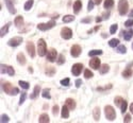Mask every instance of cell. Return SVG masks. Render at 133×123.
<instances>
[{
	"mask_svg": "<svg viewBox=\"0 0 133 123\" xmlns=\"http://www.w3.org/2000/svg\"><path fill=\"white\" fill-rule=\"evenodd\" d=\"M37 53L39 56H44L47 53V45H46V41L41 38L37 41Z\"/></svg>",
	"mask_w": 133,
	"mask_h": 123,
	"instance_id": "obj_1",
	"label": "cell"
},
{
	"mask_svg": "<svg viewBox=\"0 0 133 123\" xmlns=\"http://www.w3.org/2000/svg\"><path fill=\"white\" fill-rule=\"evenodd\" d=\"M105 114H106V117L109 121H113V120H115V118H116L115 109L112 106H110V105H107V106L105 107Z\"/></svg>",
	"mask_w": 133,
	"mask_h": 123,
	"instance_id": "obj_2",
	"label": "cell"
},
{
	"mask_svg": "<svg viewBox=\"0 0 133 123\" xmlns=\"http://www.w3.org/2000/svg\"><path fill=\"white\" fill-rule=\"evenodd\" d=\"M129 4H128V0H119L118 3V12L120 15H126L128 13Z\"/></svg>",
	"mask_w": 133,
	"mask_h": 123,
	"instance_id": "obj_3",
	"label": "cell"
},
{
	"mask_svg": "<svg viewBox=\"0 0 133 123\" xmlns=\"http://www.w3.org/2000/svg\"><path fill=\"white\" fill-rule=\"evenodd\" d=\"M54 26H55L54 20H50V21H48L47 23H39V24H37V29L41 30V31H47L49 29H51V28H53Z\"/></svg>",
	"mask_w": 133,
	"mask_h": 123,
	"instance_id": "obj_4",
	"label": "cell"
},
{
	"mask_svg": "<svg viewBox=\"0 0 133 123\" xmlns=\"http://www.w3.org/2000/svg\"><path fill=\"white\" fill-rule=\"evenodd\" d=\"M21 43H23V37H20V36L13 37L8 41L9 46H11V47H17V46H19Z\"/></svg>",
	"mask_w": 133,
	"mask_h": 123,
	"instance_id": "obj_5",
	"label": "cell"
},
{
	"mask_svg": "<svg viewBox=\"0 0 133 123\" xmlns=\"http://www.w3.org/2000/svg\"><path fill=\"white\" fill-rule=\"evenodd\" d=\"M61 36L64 39H70L71 36H73V31L69 28H63L62 31H61Z\"/></svg>",
	"mask_w": 133,
	"mask_h": 123,
	"instance_id": "obj_6",
	"label": "cell"
},
{
	"mask_svg": "<svg viewBox=\"0 0 133 123\" xmlns=\"http://www.w3.org/2000/svg\"><path fill=\"white\" fill-rule=\"evenodd\" d=\"M82 70H83V65L79 64V63H78V64H75L73 66V68H71V72H73L74 75L78 76V75H80V73L82 72Z\"/></svg>",
	"mask_w": 133,
	"mask_h": 123,
	"instance_id": "obj_7",
	"label": "cell"
},
{
	"mask_svg": "<svg viewBox=\"0 0 133 123\" xmlns=\"http://www.w3.org/2000/svg\"><path fill=\"white\" fill-rule=\"evenodd\" d=\"M56 56H57V53H56V50L55 49H50V50L47 52V59L49 62H54L56 59Z\"/></svg>",
	"mask_w": 133,
	"mask_h": 123,
	"instance_id": "obj_8",
	"label": "cell"
},
{
	"mask_svg": "<svg viewBox=\"0 0 133 123\" xmlns=\"http://www.w3.org/2000/svg\"><path fill=\"white\" fill-rule=\"evenodd\" d=\"M70 53L74 57H78V56L81 54V47L79 45H74L73 47H71Z\"/></svg>",
	"mask_w": 133,
	"mask_h": 123,
	"instance_id": "obj_9",
	"label": "cell"
},
{
	"mask_svg": "<svg viewBox=\"0 0 133 123\" xmlns=\"http://www.w3.org/2000/svg\"><path fill=\"white\" fill-rule=\"evenodd\" d=\"M27 51L31 57H34L35 56V47H34V44L32 43V41H29L27 44Z\"/></svg>",
	"mask_w": 133,
	"mask_h": 123,
	"instance_id": "obj_10",
	"label": "cell"
},
{
	"mask_svg": "<svg viewBox=\"0 0 133 123\" xmlns=\"http://www.w3.org/2000/svg\"><path fill=\"white\" fill-rule=\"evenodd\" d=\"M89 66L93 69H99L100 68V59L97 57H93L91 61H89Z\"/></svg>",
	"mask_w": 133,
	"mask_h": 123,
	"instance_id": "obj_11",
	"label": "cell"
},
{
	"mask_svg": "<svg viewBox=\"0 0 133 123\" xmlns=\"http://www.w3.org/2000/svg\"><path fill=\"white\" fill-rule=\"evenodd\" d=\"M5 1V4H6V8L9 9V11L11 14H15L16 13V10H15V6L13 4V0H4Z\"/></svg>",
	"mask_w": 133,
	"mask_h": 123,
	"instance_id": "obj_12",
	"label": "cell"
},
{
	"mask_svg": "<svg viewBox=\"0 0 133 123\" xmlns=\"http://www.w3.org/2000/svg\"><path fill=\"white\" fill-rule=\"evenodd\" d=\"M81 9H82V2L80 1V0H77V1L74 3V12H75V14H78L79 12H80Z\"/></svg>",
	"mask_w": 133,
	"mask_h": 123,
	"instance_id": "obj_13",
	"label": "cell"
},
{
	"mask_svg": "<svg viewBox=\"0 0 133 123\" xmlns=\"http://www.w3.org/2000/svg\"><path fill=\"white\" fill-rule=\"evenodd\" d=\"M39 92H41V87H39L38 85H36V86L34 87V90H33V92H32V94L30 96V98H31L32 100H33V99H36V98L38 97Z\"/></svg>",
	"mask_w": 133,
	"mask_h": 123,
	"instance_id": "obj_14",
	"label": "cell"
},
{
	"mask_svg": "<svg viewBox=\"0 0 133 123\" xmlns=\"http://www.w3.org/2000/svg\"><path fill=\"white\" fill-rule=\"evenodd\" d=\"M13 89H14V87H12V84H10V83H5L4 85H3V90H4V92H6L8 94L12 93Z\"/></svg>",
	"mask_w": 133,
	"mask_h": 123,
	"instance_id": "obj_15",
	"label": "cell"
},
{
	"mask_svg": "<svg viewBox=\"0 0 133 123\" xmlns=\"http://www.w3.org/2000/svg\"><path fill=\"white\" fill-rule=\"evenodd\" d=\"M66 105L70 110H73V109L76 108V102H75V100H73V99H67L66 100Z\"/></svg>",
	"mask_w": 133,
	"mask_h": 123,
	"instance_id": "obj_16",
	"label": "cell"
},
{
	"mask_svg": "<svg viewBox=\"0 0 133 123\" xmlns=\"http://www.w3.org/2000/svg\"><path fill=\"white\" fill-rule=\"evenodd\" d=\"M10 26H11V22L6 23L5 26H3V27L1 28V30H0V35H1V37H3L6 33L9 32V28H10Z\"/></svg>",
	"mask_w": 133,
	"mask_h": 123,
	"instance_id": "obj_17",
	"label": "cell"
},
{
	"mask_svg": "<svg viewBox=\"0 0 133 123\" xmlns=\"http://www.w3.org/2000/svg\"><path fill=\"white\" fill-rule=\"evenodd\" d=\"M109 70H110V66L107 64H103L99 68V72H100V74H106V73L109 72Z\"/></svg>",
	"mask_w": 133,
	"mask_h": 123,
	"instance_id": "obj_18",
	"label": "cell"
},
{
	"mask_svg": "<svg viewBox=\"0 0 133 123\" xmlns=\"http://www.w3.org/2000/svg\"><path fill=\"white\" fill-rule=\"evenodd\" d=\"M50 120H49V116L47 114H43L39 116V119H38V122L41 123H48Z\"/></svg>",
	"mask_w": 133,
	"mask_h": 123,
	"instance_id": "obj_19",
	"label": "cell"
},
{
	"mask_svg": "<svg viewBox=\"0 0 133 123\" xmlns=\"http://www.w3.org/2000/svg\"><path fill=\"white\" fill-rule=\"evenodd\" d=\"M61 115H62L63 118H68L69 117V108L67 107V105L62 107V112H61Z\"/></svg>",
	"mask_w": 133,
	"mask_h": 123,
	"instance_id": "obj_20",
	"label": "cell"
},
{
	"mask_svg": "<svg viewBox=\"0 0 133 123\" xmlns=\"http://www.w3.org/2000/svg\"><path fill=\"white\" fill-rule=\"evenodd\" d=\"M15 24H16V27H23L24 26V18H23V16H17L16 18H15Z\"/></svg>",
	"mask_w": 133,
	"mask_h": 123,
	"instance_id": "obj_21",
	"label": "cell"
},
{
	"mask_svg": "<svg viewBox=\"0 0 133 123\" xmlns=\"http://www.w3.org/2000/svg\"><path fill=\"white\" fill-rule=\"evenodd\" d=\"M124 33V38L126 40H130L132 36H133V31L132 30H129V31H126V32H123Z\"/></svg>",
	"mask_w": 133,
	"mask_h": 123,
	"instance_id": "obj_22",
	"label": "cell"
},
{
	"mask_svg": "<svg viewBox=\"0 0 133 123\" xmlns=\"http://www.w3.org/2000/svg\"><path fill=\"white\" fill-rule=\"evenodd\" d=\"M17 61L20 65H25L26 64V57H25V55L23 53H18L17 54Z\"/></svg>",
	"mask_w": 133,
	"mask_h": 123,
	"instance_id": "obj_23",
	"label": "cell"
},
{
	"mask_svg": "<svg viewBox=\"0 0 133 123\" xmlns=\"http://www.w3.org/2000/svg\"><path fill=\"white\" fill-rule=\"evenodd\" d=\"M93 116H94V119L96 121H98L100 119V108L99 107H96L94 111H93Z\"/></svg>",
	"mask_w": 133,
	"mask_h": 123,
	"instance_id": "obj_24",
	"label": "cell"
},
{
	"mask_svg": "<svg viewBox=\"0 0 133 123\" xmlns=\"http://www.w3.org/2000/svg\"><path fill=\"white\" fill-rule=\"evenodd\" d=\"M118 45H119V40H118L117 38H113V39H111L109 41V46H110V47H112V48L117 47Z\"/></svg>",
	"mask_w": 133,
	"mask_h": 123,
	"instance_id": "obj_25",
	"label": "cell"
},
{
	"mask_svg": "<svg viewBox=\"0 0 133 123\" xmlns=\"http://www.w3.org/2000/svg\"><path fill=\"white\" fill-rule=\"evenodd\" d=\"M113 5H114V0H105L103 6H105L106 9H111Z\"/></svg>",
	"mask_w": 133,
	"mask_h": 123,
	"instance_id": "obj_26",
	"label": "cell"
},
{
	"mask_svg": "<svg viewBox=\"0 0 133 123\" xmlns=\"http://www.w3.org/2000/svg\"><path fill=\"white\" fill-rule=\"evenodd\" d=\"M75 20V16L73 15H65L63 17V21L64 22H71Z\"/></svg>",
	"mask_w": 133,
	"mask_h": 123,
	"instance_id": "obj_27",
	"label": "cell"
},
{
	"mask_svg": "<svg viewBox=\"0 0 133 123\" xmlns=\"http://www.w3.org/2000/svg\"><path fill=\"white\" fill-rule=\"evenodd\" d=\"M132 75V71H131V69L130 68H127L125 70V71L123 72V76L126 79H128V78H130V76Z\"/></svg>",
	"mask_w": 133,
	"mask_h": 123,
	"instance_id": "obj_28",
	"label": "cell"
},
{
	"mask_svg": "<svg viewBox=\"0 0 133 123\" xmlns=\"http://www.w3.org/2000/svg\"><path fill=\"white\" fill-rule=\"evenodd\" d=\"M55 73V69L52 68V67H48L47 69H46V74H47L48 76H52L53 74Z\"/></svg>",
	"mask_w": 133,
	"mask_h": 123,
	"instance_id": "obj_29",
	"label": "cell"
},
{
	"mask_svg": "<svg viewBox=\"0 0 133 123\" xmlns=\"http://www.w3.org/2000/svg\"><path fill=\"white\" fill-rule=\"evenodd\" d=\"M100 54H102V50H92V51H89V53L88 55L89 56H96V55H100Z\"/></svg>",
	"mask_w": 133,
	"mask_h": 123,
	"instance_id": "obj_30",
	"label": "cell"
},
{
	"mask_svg": "<svg viewBox=\"0 0 133 123\" xmlns=\"http://www.w3.org/2000/svg\"><path fill=\"white\" fill-rule=\"evenodd\" d=\"M32 5H33V0H28V1L25 3V10L29 11V10L32 8Z\"/></svg>",
	"mask_w": 133,
	"mask_h": 123,
	"instance_id": "obj_31",
	"label": "cell"
},
{
	"mask_svg": "<svg viewBox=\"0 0 133 123\" xmlns=\"http://www.w3.org/2000/svg\"><path fill=\"white\" fill-rule=\"evenodd\" d=\"M117 52H118V53H121V54H125L126 52H127V49H126L125 46L120 45V46H118V47H117Z\"/></svg>",
	"mask_w": 133,
	"mask_h": 123,
	"instance_id": "obj_32",
	"label": "cell"
},
{
	"mask_svg": "<svg viewBox=\"0 0 133 123\" xmlns=\"http://www.w3.org/2000/svg\"><path fill=\"white\" fill-rule=\"evenodd\" d=\"M57 64L59 65H62V64H64L65 63V56H64L63 54H60L59 56H57Z\"/></svg>",
	"mask_w": 133,
	"mask_h": 123,
	"instance_id": "obj_33",
	"label": "cell"
},
{
	"mask_svg": "<svg viewBox=\"0 0 133 123\" xmlns=\"http://www.w3.org/2000/svg\"><path fill=\"white\" fill-rule=\"evenodd\" d=\"M19 85L21 88H24V89H29V87H30V85H29V83L28 82H24V81H19Z\"/></svg>",
	"mask_w": 133,
	"mask_h": 123,
	"instance_id": "obj_34",
	"label": "cell"
},
{
	"mask_svg": "<svg viewBox=\"0 0 133 123\" xmlns=\"http://www.w3.org/2000/svg\"><path fill=\"white\" fill-rule=\"evenodd\" d=\"M43 98H46V99H51V96L49 94V89H44L43 90V93H42Z\"/></svg>",
	"mask_w": 133,
	"mask_h": 123,
	"instance_id": "obj_35",
	"label": "cell"
},
{
	"mask_svg": "<svg viewBox=\"0 0 133 123\" xmlns=\"http://www.w3.org/2000/svg\"><path fill=\"white\" fill-rule=\"evenodd\" d=\"M84 76H85V79H91L93 76V72L88 69H85L84 70Z\"/></svg>",
	"mask_w": 133,
	"mask_h": 123,
	"instance_id": "obj_36",
	"label": "cell"
},
{
	"mask_svg": "<svg viewBox=\"0 0 133 123\" xmlns=\"http://www.w3.org/2000/svg\"><path fill=\"white\" fill-rule=\"evenodd\" d=\"M123 98L121 97H116L115 98V100H114V102H115V105H117V106H120L121 105V103H123Z\"/></svg>",
	"mask_w": 133,
	"mask_h": 123,
	"instance_id": "obj_37",
	"label": "cell"
},
{
	"mask_svg": "<svg viewBox=\"0 0 133 123\" xmlns=\"http://www.w3.org/2000/svg\"><path fill=\"white\" fill-rule=\"evenodd\" d=\"M6 73H8L9 75L13 76L14 74H15V71H14L13 67H11V66H8V68H6Z\"/></svg>",
	"mask_w": 133,
	"mask_h": 123,
	"instance_id": "obj_38",
	"label": "cell"
},
{
	"mask_svg": "<svg viewBox=\"0 0 133 123\" xmlns=\"http://www.w3.org/2000/svg\"><path fill=\"white\" fill-rule=\"evenodd\" d=\"M127 106H128V103L126 101H123V103L120 105V109H121V112H125L127 110Z\"/></svg>",
	"mask_w": 133,
	"mask_h": 123,
	"instance_id": "obj_39",
	"label": "cell"
},
{
	"mask_svg": "<svg viewBox=\"0 0 133 123\" xmlns=\"http://www.w3.org/2000/svg\"><path fill=\"white\" fill-rule=\"evenodd\" d=\"M27 98V93L26 92H21V96H20V100H19V105H21L25 102V100H26Z\"/></svg>",
	"mask_w": 133,
	"mask_h": 123,
	"instance_id": "obj_40",
	"label": "cell"
},
{
	"mask_svg": "<svg viewBox=\"0 0 133 123\" xmlns=\"http://www.w3.org/2000/svg\"><path fill=\"white\" fill-rule=\"evenodd\" d=\"M117 31V24L116 23H114V24H112L111 26V28H110V33L111 34H114L115 32Z\"/></svg>",
	"mask_w": 133,
	"mask_h": 123,
	"instance_id": "obj_41",
	"label": "cell"
},
{
	"mask_svg": "<svg viewBox=\"0 0 133 123\" xmlns=\"http://www.w3.org/2000/svg\"><path fill=\"white\" fill-rule=\"evenodd\" d=\"M69 82H70V80L69 79H64V80H62L61 81V85H63V86H68L69 85Z\"/></svg>",
	"mask_w": 133,
	"mask_h": 123,
	"instance_id": "obj_42",
	"label": "cell"
},
{
	"mask_svg": "<svg viewBox=\"0 0 133 123\" xmlns=\"http://www.w3.org/2000/svg\"><path fill=\"white\" fill-rule=\"evenodd\" d=\"M0 121L3 122V123H4V122H9L10 121V118L6 115H2L1 116V119H0Z\"/></svg>",
	"mask_w": 133,
	"mask_h": 123,
	"instance_id": "obj_43",
	"label": "cell"
},
{
	"mask_svg": "<svg viewBox=\"0 0 133 123\" xmlns=\"http://www.w3.org/2000/svg\"><path fill=\"white\" fill-rule=\"evenodd\" d=\"M112 88V85H111V84H109V85H107L106 87H98V88H97V90H99V91H103V90H107V89H111Z\"/></svg>",
	"mask_w": 133,
	"mask_h": 123,
	"instance_id": "obj_44",
	"label": "cell"
},
{
	"mask_svg": "<svg viewBox=\"0 0 133 123\" xmlns=\"http://www.w3.org/2000/svg\"><path fill=\"white\" fill-rule=\"evenodd\" d=\"M125 26L127 27V28H130V27H132V26H133V19H128L127 21L125 22Z\"/></svg>",
	"mask_w": 133,
	"mask_h": 123,
	"instance_id": "obj_45",
	"label": "cell"
},
{
	"mask_svg": "<svg viewBox=\"0 0 133 123\" xmlns=\"http://www.w3.org/2000/svg\"><path fill=\"white\" fill-rule=\"evenodd\" d=\"M93 9H94V1H93V0H89V1H88L87 10H88V11H92Z\"/></svg>",
	"mask_w": 133,
	"mask_h": 123,
	"instance_id": "obj_46",
	"label": "cell"
},
{
	"mask_svg": "<svg viewBox=\"0 0 133 123\" xmlns=\"http://www.w3.org/2000/svg\"><path fill=\"white\" fill-rule=\"evenodd\" d=\"M52 112H53V115H57V112H59V106L57 105H54L53 106V108H52Z\"/></svg>",
	"mask_w": 133,
	"mask_h": 123,
	"instance_id": "obj_47",
	"label": "cell"
},
{
	"mask_svg": "<svg viewBox=\"0 0 133 123\" xmlns=\"http://www.w3.org/2000/svg\"><path fill=\"white\" fill-rule=\"evenodd\" d=\"M130 121H131V116L130 115H127L125 117V119H124V122L127 123V122H130Z\"/></svg>",
	"mask_w": 133,
	"mask_h": 123,
	"instance_id": "obj_48",
	"label": "cell"
},
{
	"mask_svg": "<svg viewBox=\"0 0 133 123\" xmlns=\"http://www.w3.org/2000/svg\"><path fill=\"white\" fill-rule=\"evenodd\" d=\"M6 68H8V66L5 65H1V73H6Z\"/></svg>",
	"mask_w": 133,
	"mask_h": 123,
	"instance_id": "obj_49",
	"label": "cell"
},
{
	"mask_svg": "<svg viewBox=\"0 0 133 123\" xmlns=\"http://www.w3.org/2000/svg\"><path fill=\"white\" fill-rule=\"evenodd\" d=\"M91 21H92V18H84L81 20V22H83V23H89Z\"/></svg>",
	"mask_w": 133,
	"mask_h": 123,
	"instance_id": "obj_50",
	"label": "cell"
},
{
	"mask_svg": "<svg viewBox=\"0 0 133 123\" xmlns=\"http://www.w3.org/2000/svg\"><path fill=\"white\" fill-rule=\"evenodd\" d=\"M81 85H82V80H80V79L76 80V87H80Z\"/></svg>",
	"mask_w": 133,
	"mask_h": 123,
	"instance_id": "obj_51",
	"label": "cell"
},
{
	"mask_svg": "<svg viewBox=\"0 0 133 123\" xmlns=\"http://www.w3.org/2000/svg\"><path fill=\"white\" fill-rule=\"evenodd\" d=\"M109 16H110V12L103 14V19H107V18H109Z\"/></svg>",
	"mask_w": 133,
	"mask_h": 123,
	"instance_id": "obj_52",
	"label": "cell"
},
{
	"mask_svg": "<svg viewBox=\"0 0 133 123\" xmlns=\"http://www.w3.org/2000/svg\"><path fill=\"white\" fill-rule=\"evenodd\" d=\"M93 1H94V3H95V4H100V3H101V1H102V0H93Z\"/></svg>",
	"mask_w": 133,
	"mask_h": 123,
	"instance_id": "obj_53",
	"label": "cell"
},
{
	"mask_svg": "<svg viewBox=\"0 0 133 123\" xmlns=\"http://www.w3.org/2000/svg\"><path fill=\"white\" fill-rule=\"evenodd\" d=\"M130 110H131V112H132V114H133V103L130 105Z\"/></svg>",
	"mask_w": 133,
	"mask_h": 123,
	"instance_id": "obj_54",
	"label": "cell"
},
{
	"mask_svg": "<svg viewBox=\"0 0 133 123\" xmlns=\"http://www.w3.org/2000/svg\"><path fill=\"white\" fill-rule=\"evenodd\" d=\"M101 20H102V18H100V17H98V18H96V21H101Z\"/></svg>",
	"mask_w": 133,
	"mask_h": 123,
	"instance_id": "obj_55",
	"label": "cell"
},
{
	"mask_svg": "<svg viewBox=\"0 0 133 123\" xmlns=\"http://www.w3.org/2000/svg\"><path fill=\"white\" fill-rule=\"evenodd\" d=\"M129 17H133V10L130 12V14H129Z\"/></svg>",
	"mask_w": 133,
	"mask_h": 123,
	"instance_id": "obj_56",
	"label": "cell"
},
{
	"mask_svg": "<svg viewBox=\"0 0 133 123\" xmlns=\"http://www.w3.org/2000/svg\"><path fill=\"white\" fill-rule=\"evenodd\" d=\"M132 49H133V43H132Z\"/></svg>",
	"mask_w": 133,
	"mask_h": 123,
	"instance_id": "obj_57",
	"label": "cell"
}]
</instances>
